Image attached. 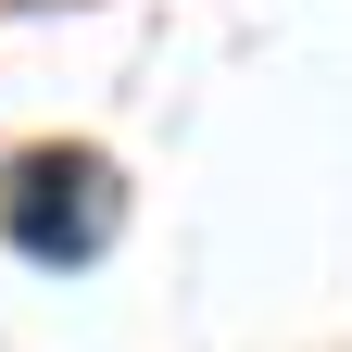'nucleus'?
I'll return each instance as SVG.
<instances>
[{"label": "nucleus", "mask_w": 352, "mask_h": 352, "mask_svg": "<svg viewBox=\"0 0 352 352\" xmlns=\"http://www.w3.org/2000/svg\"><path fill=\"white\" fill-rule=\"evenodd\" d=\"M0 227L25 264H101L113 239V164L101 151H25L0 176Z\"/></svg>", "instance_id": "nucleus-1"}]
</instances>
